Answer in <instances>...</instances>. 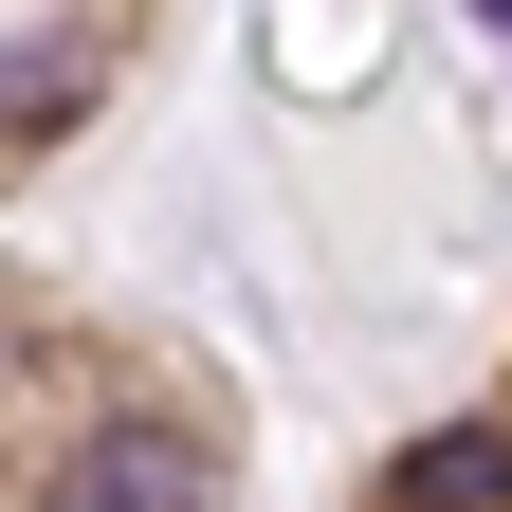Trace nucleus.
<instances>
[{"instance_id":"obj_1","label":"nucleus","mask_w":512,"mask_h":512,"mask_svg":"<svg viewBox=\"0 0 512 512\" xmlns=\"http://www.w3.org/2000/svg\"><path fill=\"white\" fill-rule=\"evenodd\" d=\"M55 512H220V458L183 421H92L55 458Z\"/></svg>"},{"instance_id":"obj_2","label":"nucleus","mask_w":512,"mask_h":512,"mask_svg":"<svg viewBox=\"0 0 512 512\" xmlns=\"http://www.w3.org/2000/svg\"><path fill=\"white\" fill-rule=\"evenodd\" d=\"M403 512H512V439H494V421L421 439V458H403Z\"/></svg>"},{"instance_id":"obj_3","label":"nucleus","mask_w":512,"mask_h":512,"mask_svg":"<svg viewBox=\"0 0 512 512\" xmlns=\"http://www.w3.org/2000/svg\"><path fill=\"white\" fill-rule=\"evenodd\" d=\"M74 92H92V55H19V74H0V128H19V147H37V128L74 110Z\"/></svg>"}]
</instances>
